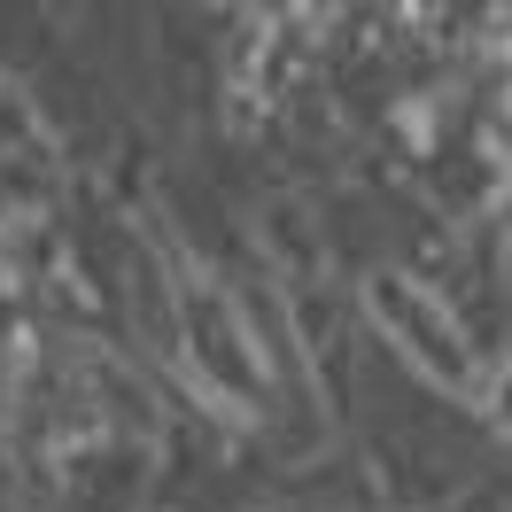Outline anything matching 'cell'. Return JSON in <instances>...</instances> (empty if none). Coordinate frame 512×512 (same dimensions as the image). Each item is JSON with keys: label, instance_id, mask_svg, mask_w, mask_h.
I'll return each instance as SVG.
<instances>
[{"label": "cell", "instance_id": "6da1fadb", "mask_svg": "<svg viewBox=\"0 0 512 512\" xmlns=\"http://www.w3.org/2000/svg\"><path fill=\"white\" fill-rule=\"evenodd\" d=\"M373 311H381L404 342H412V357L435 373V381L450 388H474V350H466V334H458V319H450L443 303L427 288H412V272H373Z\"/></svg>", "mask_w": 512, "mask_h": 512}, {"label": "cell", "instance_id": "7a4b0ae2", "mask_svg": "<svg viewBox=\"0 0 512 512\" xmlns=\"http://www.w3.org/2000/svg\"><path fill=\"white\" fill-rule=\"evenodd\" d=\"M179 311H187V334H194V373H210L225 396H264V365L241 350V319L225 311V295L187 280V288H179Z\"/></svg>", "mask_w": 512, "mask_h": 512}]
</instances>
